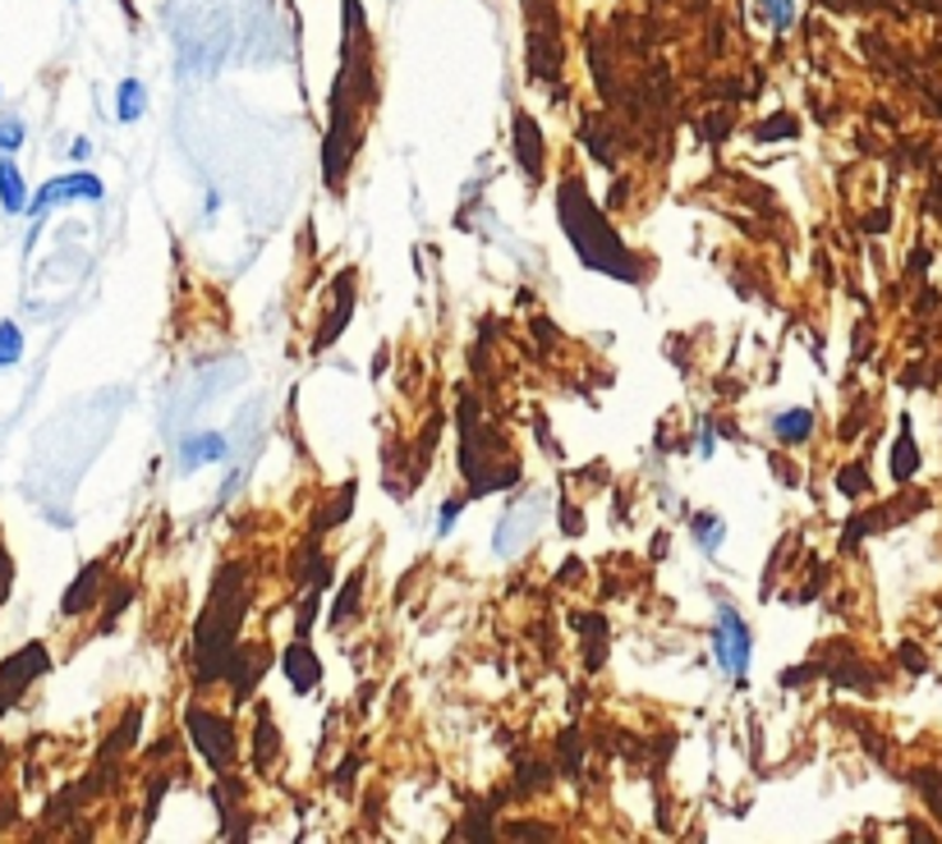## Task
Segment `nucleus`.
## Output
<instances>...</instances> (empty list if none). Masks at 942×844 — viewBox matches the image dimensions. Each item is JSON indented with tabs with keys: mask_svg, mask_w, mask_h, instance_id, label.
Wrapping results in <instances>:
<instances>
[{
	"mask_svg": "<svg viewBox=\"0 0 942 844\" xmlns=\"http://www.w3.org/2000/svg\"><path fill=\"white\" fill-rule=\"evenodd\" d=\"M70 198H83V202H102L106 198V184L97 175H87V170H74V175H60L51 184H42L38 198L28 202V211H33V221H42V216L60 202H70Z\"/></svg>",
	"mask_w": 942,
	"mask_h": 844,
	"instance_id": "nucleus-5",
	"label": "nucleus"
},
{
	"mask_svg": "<svg viewBox=\"0 0 942 844\" xmlns=\"http://www.w3.org/2000/svg\"><path fill=\"white\" fill-rule=\"evenodd\" d=\"M258 730H262V743H258V767H267L271 758H277V730H271V721H267V716L258 721Z\"/></svg>",
	"mask_w": 942,
	"mask_h": 844,
	"instance_id": "nucleus-19",
	"label": "nucleus"
},
{
	"mask_svg": "<svg viewBox=\"0 0 942 844\" xmlns=\"http://www.w3.org/2000/svg\"><path fill=\"white\" fill-rule=\"evenodd\" d=\"M0 207H6L10 216L28 211V189H23V175H19V166L10 161V156H0Z\"/></svg>",
	"mask_w": 942,
	"mask_h": 844,
	"instance_id": "nucleus-9",
	"label": "nucleus"
},
{
	"mask_svg": "<svg viewBox=\"0 0 942 844\" xmlns=\"http://www.w3.org/2000/svg\"><path fill=\"white\" fill-rule=\"evenodd\" d=\"M143 111H147V92H143V83H138V79H125V83H120V92H115V115H120V124L143 119Z\"/></svg>",
	"mask_w": 942,
	"mask_h": 844,
	"instance_id": "nucleus-12",
	"label": "nucleus"
},
{
	"mask_svg": "<svg viewBox=\"0 0 942 844\" xmlns=\"http://www.w3.org/2000/svg\"><path fill=\"white\" fill-rule=\"evenodd\" d=\"M185 468H203V463H221L226 459V436H217V431H203V436H194V441H185Z\"/></svg>",
	"mask_w": 942,
	"mask_h": 844,
	"instance_id": "nucleus-10",
	"label": "nucleus"
},
{
	"mask_svg": "<svg viewBox=\"0 0 942 844\" xmlns=\"http://www.w3.org/2000/svg\"><path fill=\"white\" fill-rule=\"evenodd\" d=\"M23 124L19 119H0V152H19L23 147Z\"/></svg>",
	"mask_w": 942,
	"mask_h": 844,
	"instance_id": "nucleus-18",
	"label": "nucleus"
},
{
	"mask_svg": "<svg viewBox=\"0 0 942 844\" xmlns=\"http://www.w3.org/2000/svg\"><path fill=\"white\" fill-rule=\"evenodd\" d=\"M87 152H93V143H87V138H79V143H74V161H83Z\"/></svg>",
	"mask_w": 942,
	"mask_h": 844,
	"instance_id": "nucleus-20",
	"label": "nucleus"
},
{
	"mask_svg": "<svg viewBox=\"0 0 942 844\" xmlns=\"http://www.w3.org/2000/svg\"><path fill=\"white\" fill-rule=\"evenodd\" d=\"M510 143H515V161L525 166V175H538V170H542V134H538V124H534L529 115L515 119Z\"/></svg>",
	"mask_w": 942,
	"mask_h": 844,
	"instance_id": "nucleus-7",
	"label": "nucleus"
},
{
	"mask_svg": "<svg viewBox=\"0 0 942 844\" xmlns=\"http://www.w3.org/2000/svg\"><path fill=\"white\" fill-rule=\"evenodd\" d=\"M359 587H363V574H354V579L345 583V592L337 597V611H331V624H341V619H350V615L359 611V606H354V602H359Z\"/></svg>",
	"mask_w": 942,
	"mask_h": 844,
	"instance_id": "nucleus-14",
	"label": "nucleus"
},
{
	"mask_svg": "<svg viewBox=\"0 0 942 844\" xmlns=\"http://www.w3.org/2000/svg\"><path fill=\"white\" fill-rule=\"evenodd\" d=\"M97 587H102V565H83V574L65 592V602H60V611H65V615H83L87 606L97 602Z\"/></svg>",
	"mask_w": 942,
	"mask_h": 844,
	"instance_id": "nucleus-8",
	"label": "nucleus"
},
{
	"mask_svg": "<svg viewBox=\"0 0 942 844\" xmlns=\"http://www.w3.org/2000/svg\"><path fill=\"white\" fill-rule=\"evenodd\" d=\"M561 226H566V235H570V243H574V253L584 258V267L607 271V275H617V280H630V285L640 280V267L625 258L621 239H617L612 226H607L602 216L593 211L589 194H584L574 179L561 184Z\"/></svg>",
	"mask_w": 942,
	"mask_h": 844,
	"instance_id": "nucleus-1",
	"label": "nucleus"
},
{
	"mask_svg": "<svg viewBox=\"0 0 942 844\" xmlns=\"http://www.w3.org/2000/svg\"><path fill=\"white\" fill-rule=\"evenodd\" d=\"M713 652H717V666L722 675H732L736 684L749 670V629L745 619L732 606H717V629H713Z\"/></svg>",
	"mask_w": 942,
	"mask_h": 844,
	"instance_id": "nucleus-2",
	"label": "nucleus"
},
{
	"mask_svg": "<svg viewBox=\"0 0 942 844\" xmlns=\"http://www.w3.org/2000/svg\"><path fill=\"white\" fill-rule=\"evenodd\" d=\"M791 134H796V119L791 115H777V119L758 124V138H791Z\"/></svg>",
	"mask_w": 942,
	"mask_h": 844,
	"instance_id": "nucleus-17",
	"label": "nucleus"
},
{
	"mask_svg": "<svg viewBox=\"0 0 942 844\" xmlns=\"http://www.w3.org/2000/svg\"><path fill=\"white\" fill-rule=\"evenodd\" d=\"M23 358V331L14 322H0V367H14Z\"/></svg>",
	"mask_w": 942,
	"mask_h": 844,
	"instance_id": "nucleus-13",
	"label": "nucleus"
},
{
	"mask_svg": "<svg viewBox=\"0 0 942 844\" xmlns=\"http://www.w3.org/2000/svg\"><path fill=\"white\" fill-rule=\"evenodd\" d=\"M758 6L768 10L773 28H791L796 23V0H758Z\"/></svg>",
	"mask_w": 942,
	"mask_h": 844,
	"instance_id": "nucleus-16",
	"label": "nucleus"
},
{
	"mask_svg": "<svg viewBox=\"0 0 942 844\" xmlns=\"http://www.w3.org/2000/svg\"><path fill=\"white\" fill-rule=\"evenodd\" d=\"M809 431H814V414H809V409H786V414H777V423H773V436H777L781 446L809 441Z\"/></svg>",
	"mask_w": 942,
	"mask_h": 844,
	"instance_id": "nucleus-11",
	"label": "nucleus"
},
{
	"mask_svg": "<svg viewBox=\"0 0 942 844\" xmlns=\"http://www.w3.org/2000/svg\"><path fill=\"white\" fill-rule=\"evenodd\" d=\"M286 675H290V684H294V694H309L313 684L322 679V666H318V656H313V647L303 643V638L286 647Z\"/></svg>",
	"mask_w": 942,
	"mask_h": 844,
	"instance_id": "nucleus-6",
	"label": "nucleus"
},
{
	"mask_svg": "<svg viewBox=\"0 0 942 844\" xmlns=\"http://www.w3.org/2000/svg\"><path fill=\"white\" fill-rule=\"evenodd\" d=\"M694 528H698V542H704V551H717L722 546V519L717 514H698Z\"/></svg>",
	"mask_w": 942,
	"mask_h": 844,
	"instance_id": "nucleus-15",
	"label": "nucleus"
},
{
	"mask_svg": "<svg viewBox=\"0 0 942 844\" xmlns=\"http://www.w3.org/2000/svg\"><path fill=\"white\" fill-rule=\"evenodd\" d=\"M185 726H189V734H194V743H198V753H203V762H207L211 771H226V767L235 762V734H230V726L221 721V716H211V711H203V707H189Z\"/></svg>",
	"mask_w": 942,
	"mask_h": 844,
	"instance_id": "nucleus-3",
	"label": "nucleus"
},
{
	"mask_svg": "<svg viewBox=\"0 0 942 844\" xmlns=\"http://www.w3.org/2000/svg\"><path fill=\"white\" fill-rule=\"evenodd\" d=\"M46 670H51V656H46L42 643H28L23 652L10 656V661H0V716H6L23 698L28 684H33L38 675H46Z\"/></svg>",
	"mask_w": 942,
	"mask_h": 844,
	"instance_id": "nucleus-4",
	"label": "nucleus"
}]
</instances>
